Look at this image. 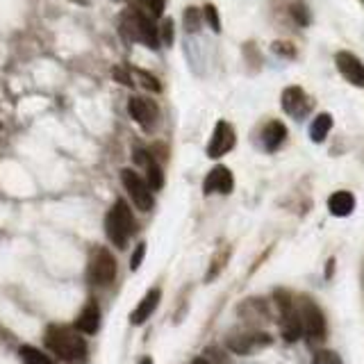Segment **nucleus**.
I'll return each instance as SVG.
<instances>
[{
    "label": "nucleus",
    "mask_w": 364,
    "mask_h": 364,
    "mask_svg": "<svg viewBox=\"0 0 364 364\" xmlns=\"http://www.w3.org/2000/svg\"><path fill=\"white\" fill-rule=\"evenodd\" d=\"M21 358L26 364H55V360L50 355H46L43 350L34 348V346H23L21 348Z\"/></svg>",
    "instance_id": "20"
},
{
    "label": "nucleus",
    "mask_w": 364,
    "mask_h": 364,
    "mask_svg": "<svg viewBox=\"0 0 364 364\" xmlns=\"http://www.w3.org/2000/svg\"><path fill=\"white\" fill-rule=\"evenodd\" d=\"M262 139H264V148L269 153L278 151L282 141L287 139V128H284L280 121H271L264 128V132H262Z\"/></svg>",
    "instance_id": "17"
},
{
    "label": "nucleus",
    "mask_w": 364,
    "mask_h": 364,
    "mask_svg": "<svg viewBox=\"0 0 364 364\" xmlns=\"http://www.w3.org/2000/svg\"><path fill=\"white\" fill-rule=\"evenodd\" d=\"M235 187V178H232V171L228 166H214L208 178L203 182V191L208 193H230Z\"/></svg>",
    "instance_id": "9"
},
{
    "label": "nucleus",
    "mask_w": 364,
    "mask_h": 364,
    "mask_svg": "<svg viewBox=\"0 0 364 364\" xmlns=\"http://www.w3.org/2000/svg\"><path fill=\"white\" fill-rule=\"evenodd\" d=\"M282 109L289 114V117L301 119L310 109V100H307L305 91L301 87H287L282 91Z\"/></svg>",
    "instance_id": "11"
},
{
    "label": "nucleus",
    "mask_w": 364,
    "mask_h": 364,
    "mask_svg": "<svg viewBox=\"0 0 364 364\" xmlns=\"http://www.w3.org/2000/svg\"><path fill=\"white\" fill-rule=\"evenodd\" d=\"M112 75H114V80H119L121 85H125V87H132V77H130V73L125 71L123 66H114Z\"/></svg>",
    "instance_id": "27"
},
{
    "label": "nucleus",
    "mask_w": 364,
    "mask_h": 364,
    "mask_svg": "<svg viewBox=\"0 0 364 364\" xmlns=\"http://www.w3.org/2000/svg\"><path fill=\"white\" fill-rule=\"evenodd\" d=\"M123 28L132 41H139L153 50L159 48V30L155 28V23L151 21V16H148L146 11L130 9L123 18Z\"/></svg>",
    "instance_id": "3"
},
{
    "label": "nucleus",
    "mask_w": 364,
    "mask_h": 364,
    "mask_svg": "<svg viewBox=\"0 0 364 364\" xmlns=\"http://www.w3.org/2000/svg\"><path fill=\"white\" fill-rule=\"evenodd\" d=\"M105 232L117 248L128 246V239L134 232V216L125 200H117L105 216Z\"/></svg>",
    "instance_id": "2"
},
{
    "label": "nucleus",
    "mask_w": 364,
    "mask_h": 364,
    "mask_svg": "<svg viewBox=\"0 0 364 364\" xmlns=\"http://www.w3.org/2000/svg\"><path fill=\"white\" fill-rule=\"evenodd\" d=\"M335 62H337L339 73L344 75L350 85L364 87V64L358 60L355 55H350V53H346V50H341V53L335 55Z\"/></svg>",
    "instance_id": "10"
},
{
    "label": "nucleus",
    "mask_w": 364,
    "mask_h": 364,
    "mask_svg": "<svg viewBox=\"0 0 364 364\" xmlns=\"http://www.w3.org/2000/svg\"><path fill=\"white\" fill-rule=\"evenodd\" d=\"M203 16H205V21L210 23V28L214 30V32H221V21H219V11H216V7L214 5H205V9H203Z\"/></svg>",
    "instance_id": "24"
},
{
    "label": "nucleus",
    "mask_w": 364,
    "mask_h": 364,
    "mask_svg": "<svg viewBox=\"0 0 364 364\" xmlns=\"http://www.w3.org/2000/svg\"><path fill=\"white\" fill-rule=\"evenodd\" d=\"M144 253H146V244H139V246L134 248V255H132V259H130V269H132V271L139 269L141 259H144Z\"/></svg>",
    "instance_id": "28"
},
{
    "label": "nucleus",
    "mask_w": 364,
    "mask_h": 364,
    "mask_svg": "<svg viewBox=\"0 0 364 364\" xmlns=\"http://www.w3.org/2000/svg\"><path fill=\"white\" fill-rule=\"evenodd\" d=\"M136 77L141 80V85L146 89H151V91H162V87H159V80L151 73H146V71H136Z\"/></svg>",
    "instance_id": "25"
},
{
    "label": "nucleus",
    "mask_w": 364,
    "mask_h": 364,
    "mask_svg": "<svg viewBox=\"0 0 364 364\" xmlns=\"http://www.w3.org/2000/svg\"><path fill=\"white\" fill-rule=\"evenodd\" d=\"M328 210L335 216H348L355 210V196L350 191H335L333 196L328 198Z\"/></svg>",
    "instance_id": "16"
},
{
    "label": "nucleus",
    "mask_w": 364,
    "mask_h": 364,
    "mask_svg": "<svg viewBox=\"0 0 364 364\" xmlns=\"http://www.w3.org/2000/svg\"><path fill=\"white\" fill-rule=\"evenodd\" d=\"M301 312V323H303V335L310 341H321L326 337V318L323 312L318 310V305L310 299H303L299 305Z\"/></svg>",
    "instance_id": "6"
},
{
    "label": "nucleus",
    "mask_w": 364,
    "mask_h": 364,
    "mask_svg": "<svg viewBox=\"0 0 364 364\" xmlns=\"http://www.w3.org/2000/svg\"><path fill=\"white\" fill-rule=\"evenodd\" d=\"M278 310H280V326H282V337L287 341H296L303 335V323H301V312L296 303L287 294H278Z\"/></svg>",
    "instance_id": "5"
},
{
    "label": "nucleus",
    "mask_w": 364,
    "mask_h": 364,
    "mask_svg": "<svg viewBox=\"0 0 364 364\" xmlns=\"http://www.w3.org/2000/svg\"><path fill=\"white\" fill-rule=\"evenodd\" d=\"M121 180H123V187H125V191L130 193V198H132V203L139 208L141 212H148L153 208V189H151V185L141 178V176H136L132 168H123L121 171Z\"/></svg>",
    "instance_id": "7"
},
{
    "label": "nucleus",
    "mask_w": 364,
    "mask_h": 364,
    "mask_svg": "<svg viewBox=\"0 0 364 364\" xmlns=\"http://www.w3.org/2000/svg\"><path fill=\"white\" fill-rule=\"evenodd\" d=\"M136 5L155 18L164 14V0H136Z\"/></svg>",
    "instance_id": "21"
},
{
    "label": "nucleus",
    "mask_w": 364,
    "mask_h": 364,
    "mask_svg": "<svg viewBox=\"0 0 364 364\" xmlns=\"http://www.w3.org/2000/svg\"><path fill=\"white\" fill-rule=\"evenodd\" d=\"M159 299H162V294H159V289H157V287L148 291V294L144 296V299H141V303L136 305V310L132 312L130 321H132L134 326H141V323L146 321V318H151V314L157 310Z\"/></svg>",
    "instance_id": "15"
},
{
    "label": "nucleus",
    "mask_w": 364,
    "mask_h": 364,
    "mask_svg": "<svg viewBox=\"0 0 364 364\" xmlns=\"http://www.w3.org/2000/svg\"><path fill=\"white\" fill-rule=\"evenodd\" d=\"M330 128H333V117L330 114H318V117L312 121V125H310V136H312V141H316V144H321L326 136H328V132H330Z\"/></svg>",
    "instance_id": "18"
},
{
    "label": "nucleus",
    "mask_w": 364,
    "mask_h": 364,
    "mask_svg": "<svg viewBox=\"0 0 364 364\" xmlns=\"http://www.w3.org/2000/svg\"><path fill=\"white\" fill-rule=\"evenodd\" d=\"M312 364H344V362H341V358L337 355L335 350L321 348V350H316V355H314Z\"/></svg>",
    "instance_id": "22"
},
{
    "label": "nucleus",
    "mask_w": 364,
    "mask_h": 364,
    "mask_svg": "<svg viewBox=\"0 0 364 364\" xmlns=\"http://www.w3.org/2000/svg\"><path fill=\"white\" fill-rule=\"evenodd\" d=\"M87 278L91 284L96 287H105L114 278H117V259L109 253L107 248L98 246L89 257V267H87Z\"/></svg>",
    "instance_id": "4"
},
{
    "label": "nucleus",
    "mask_w": 364,
    "mask_h": 364,
    "mask_svg": "<svg viewBox=\"0 0 364 364\" xmlns=\"http://www.w3.org/2000/svg\"><path fill=\"white\" fill-rule=\"evenodd\" d=\"M141 364H153V360H151V358H146V360H141Z\"/></svg>",
    "instance_id": "30"
},
{
    "label": "nucleus",
    "mask_w": 364,
    "mask_h": 364,
    "mask_svg": "<svg viewBox=\"0 0 364 364\" xmlns=\"http://www.w3.org/2000/svg\"><path fill=\"white\" fill-rule=\"evenodd\" d=\"M43 344L62 362L82 364L87 360V341L75 326H50L43 335Z\"/></svg>",
    "instance_id": "1"
},
{
    "label": "nucleus",
    "mask_w": 364,
    "mask_h": 364,
    "mask_svg": "<svg viewBox=\"0 0 364 364\" xmlns=\"http://www.w3.org/2000/svg\"><path fill=\"white\" fill-rule=\"evenodd\" d=\"M144 166H146V182L151 185V189H162L164 187V176H162V168L153 162V155L148 157V162Z\"/></svg>",
    "instance_id": "19"
},
{
    "label": "nucleus",
    "mask_w": 364,
    "mask_h": 364,
    "mask_svg": "<svg viewBox=\"0 0 364 364\" xmlns=\"http://www.w3.org/2000/svg\"><path fill=\"white\" fill-rule=\"evenodd\" d=\"M130 114H132V119L141 125V128L146 130H151L153 128V123L157 119V105L151 100H146V98H139V96H134L130 98V105H128Z\"/></svg>",
    "instance_id": "12"
},
{
    "label": "nucleus",
    "mask_w": 364,
    "mask_h": 364,
    "mask_svg": "<svg viewBox=\"0 0 364 364\" xmlns=\"http://www.w3.org/2000/svg\"><path fill=\"white\" fill-rule=\"evenodd\" d=\"M162 39L164 43H173V21H164V26H162Z\"/></svg>",
    "instance_id": "29"
},
{
    "label": "nucleus",
    "mask_w": 364,
    "mask_h": 364,
    "mask_svg": "<svg viewBox=\"0 0 364 364\" xmlns=\"http://www.w3.org/2000/svg\"><path fill=\"white\" fill-rule=\"evenodd\" d=\"M232 146H235V130H232V125L228 123V121H219V123H216V128H214L212 139H210L208 155L212 159H219L225 153H230Z\"/></svg>",
    "instance_id": "8"
},
{
    "label": "nucleus",
    "mask_w": 364,
    "mask_h": 364,
    "mask_svg": "<svg viewBox=\"0 0 364 364\" xmlns=\"http://www.w3.org/2000/svg\"><path fill=\"white\" fill-rule=\"evenodd\" d=\"M271 337L264 335V333H242L237 337H230V341H228V346H230L235 353H250L255 348H262L264 344H269Z\"/></svg>",
    "instance_id": "13"
},
{
    "label": "nucleus",
    "mask_w": 364,
    "mask_h": 364,
    "mask_svg": "<svg viewBox=\"0 0 364 364\" xmlns=\"http://www.w3.org/2000/svg\"><path fill=\"white\" fill-rule=\"evenodd\" d=\"M185 28L189 32H198V28H200V11L196 7H187L185 9Z\"/></svg>",
    "instance_id": "23"
},
{
    "label": "nucleus",
    "mask_w": 364,
    "mask_h": 364,
    "mask_svg": "<svg viewBox=\"0 0 364 364\" xmlns=\"http://www.w3.org/2000/svg\"><path fill=\"white\" fill-rule=\"evenodd\" d=\"M191 364H208V362H205V360H193Z\"/></svg>",
    "instance_id": "31"
},
{
    "label": "nucleus",
    "mask_w": 364,
    "mask_h": 364,
    "mask_svg": "<svg viewBox=\"0 0 364 364\" xmlns=\"http://www.w3.org/2000/svg\"><path fill=\"white\" fill-rule=\"evenodd\" d=\"M75 328L80 330V333H85V335L98 333V328H100V310H98L96 301H89L82 307V312H80L77 321H75Z\"/></svg>",
    "instance_id": "14"
},
{
    "label": "nucleus",
    "mask_w": 364,
    "mask_h": 364,
    "mask_svg": "<svg viewBox=\"0 0 364 364\" xmlns=\"http://www.w3.org/2000/svg\"><path fill=\"white\" fill-rule=\"evenodd\" d=\"M291 16L299 21L301 26H307V23H310V14H307V9H305L303 3H294L291 5Z\"/></svg>",
    "instance_id": "26"
}]
</instances>
